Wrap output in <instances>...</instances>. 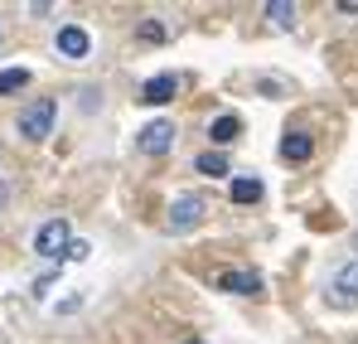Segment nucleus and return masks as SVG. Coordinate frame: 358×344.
<instances>
[{"mask_svg":"<svg viewBox=\"0 0 358 344\" xmlns=\"http://www.w3.org/2000/svg\"><path fill=\"white\" fill-rule=\"evenodd\" d=\"M54 121H59V102H54V97H39V102H29L24 112L15 116L20 136H29V141H44V136L54 131Z\"/></svg>","mask_w":358,"mask_h":344,"instance_id":"f257e3e1","label":"nucleus"},{"mask_svg":"<svg viewBox=\"0 0 358 344\" xmlns=\"http://www.w3.org/2000/svg\"><path fill=\"white\" fill-rule=\"evenodd\" d=\"M68 242H73V233H68V223H63V219H49L44 228L34 233V252H39V257H49V262H63Z\"/></svg>","mask_w":358,"mask_h":344,"instance_id":"f03ea898","label":"nucleus"},{"mask_svg":"<svg viewBox=\"0 0 358 344\" xmlns=\"http://www.w3.org/2000/svg\"><path fill=\"white\" fill-rule=\"evenodd\" d=\"M203 223V199L199 194H179L175 204H170V214H165V228L170 233H189Z\"/></svg>","mask_w":358,"mask_h":344,"instance_id":"7ed1b4c3","label":"nucleus"},{"mask_svg":"<svg viewBox=\"0 0 358 344\" xmlns=\"http://www.w3.org/2000/svg\"><path fill=\"white\" fill-rule=\"evenodd\" d=\"M136 146H141L145 156H165V151L175 146V121H150V126L136 136Z\"/></svg>","mask_w":358,"mask_h":344,"instance_id":"20e7f679","label":"nucleus"},{"mask_svg":"<svg viewBox=\"0 0 358 344\" xmlns=\"http://www.w3.org/2000/svg\"><path fill=\"white\" fill-rule=\"evenodd\" d=\"M54 49H59L63 58H73V63H78V58H87L92 39H87V29H83V25H63L59 39H54Z\"/></svg>","mask_w":358,"mask_h":344,"instance_id":"39448f33","label":"nucleus"},{"mask_svg":"<svg viewBox=\"0 0 358 344\" xmlns=\"http://www.w3.org/2000/svg\"><path fill=\"white\" fill-rule=\"evenodd\" d=\"M175 92H179V78L175 73H160V78H150L141 88V102L145 107H165V102H175Z\"/></svg>","mask_w":358,"mask_h":344,"instance_id":"423d86ee","label":"nucleus"},{"mask_svg":"<svg viewBox=\"0 0 358 344\" xmlns=\"http://www.w3.org/2000/svg\"><path fill=\"white\" fill-rule=\"evenodd\" d=\"M218 291H233V296H262V272H223Z\"/></svg>","mask_w":358,"mask_h":344,"instance_id":"0eeeda50","label":"nucleus"},{"mask_svg":"<svg viewBox=\"0 0 358 344\" xmlns=\"http://www.w3.org/2000/svg\"><path fill=\"white\" fill-rule=\"evenodd\" d=\"M315 156V141L305 136V131H291L286 141H281V160H291V165H300V160H310Z\"/></svg>","mask_w":358,"mask_h":344,"instance_id":"6e6552de","label":"nucleus"},{"mask_svg":"<svg viewBox=\"0 0 358 344\" xmlns=\"http://www.w3.org/2000/svg\"><path fill=\"white\" fill-rule=\"evenodd\" d=\"M228 194H233V204H257L262 199V179H252V174H242L228 184Z\"/></svg>","mask_w":358,"mask_h":344,"instance_id":"1a4fd4ad","label":"nucleus"},{"mask_svg":"<svg viewBox=\"0 0 358 344\" xmlns=\"http://www.w3.org/2000/svg\"><path fill=\"white\" fill-rule=\"evenodd\" d=\"M266 20H271L276 29H296V5H291V0H271V5H266Z\"/></svg>","mask_w":358,"mask_h":344,"instance_id":"9d476101","label":"nucleus"},{"mask_svg":"<svg viewBox=\"0 0 358 344\" xmlns=\"http://www.w3.org/2000/svg\"><path fill=\"white\" fill-rule=\"evenodd\" d=\"M334 291L358 301V262H349V267H339V272H334Z\"/></svg>","mask_w":358,"mask_h":344,"instance_id":"9b49d317","label":"nucleus"},{"mask_svg":"<svg viewBox=\"0 0 358 344\" xmlns=\"http://www.w3.org/2000/svg\"><path fill=\"white\" fill-rule=\"evenodd\" d=\"M238 131H242V121H238V116H218V121L208 126V136H213L218 146H228V141H233Z\"/></svg>","mask_w":358,"mask_h":344,"instance_id":"f8f14e48","label":"nucleus"},{"mask_svg":"<svg viewBox=\"0 0 358 344\" xmlns=\"http://www.w3.org/2000/svg\"><path fill=\"white\" fill-rule=\"evenodd\" d=\"M20 88H29V73H24V68H5V73H0V97H5V92H20Z\"/></svg>","mask_w":358,"mask_h":344,"instance_id":"ddd939ff","label":"nucleus"},{"mask_svg":"<svg viewBox=\"0 0 358 344\" xmlns=\"http://www.w3.org/2000/svg\"><path fill=\"white\" fill-rule=\"evenodd\" d=\"M194 165H199V170H203V174H228V160H223L218 151H203V156H199Z\"/></svg>","mask_w":358,"mask_h":344,"instance_id":"4468645a","label":"nucleus"},{"mask_svg":"<svg viewBox=\"0 0 358 344\" xmlns=\"http://www.w3.org/2000/svg\"><path fill=\"white\" fill-rule=\"evenodd\" d=\"M141 39H145V44H150V39L160 44V39H165V25H141Z\"/></svg>","mask_w":358,"mask_h":344,"instance_id":"2eb2a0df","label":"nucleus"},{"mask_svg":"<svg viewBox=\"0 0 358 344\" xmlns=\"http://www.w3.org/2000/svg\"><path fill=\"white\" fill-rule=\"evenodd\" d=\"M63 257H68V262H83V257H87V242H68V252H63Z\"/></svg>","mask_w":358,"mask_h":344,"instance_id":"dca6fc26","label":"nucleus"},{"mask_svg":"<svg viewBox=\"0 0 358 344\" xmlns=\"http://www.w3.org/2000/svg\"><path fill=\"white\" fill-rule=\"evenodd\" d=\"M5 199H10V184H5V179H0V209H5Z\"/></svg>","mask_w":358,"mask_h":344,"instance_id":"f3484780","label":"nucleus"},{"mask_svg":"<svg viewBox=\"0 0 358 344\" xmlns=\"http://www.w3.org/2000/svg\"><path fill=\"white\" fill-rule=\"evenodd\" d=\"M184 344H203V340H184Z\"/></svg>","mask_w":358,"mask_h":344,"instance_id":"a211bd4d","label":"nucleus"},{"mask_svg":"<svg viewBox=\"0 0 358 344\" xmlns=\"http://www.w3.org/2000/svg\"><path fill=\"white\" fill-rule=\"evenodd\" d=\"M354 247H358V233H354Z\"/></svg>","mask_w":358,"mask_h":344,"instance_id":"6ab92c4d","label":"nucleus"},{"mask_svg":"<svg viewBox=\"0 0 358 344\" xmlns=\"http://www.w3.org/2000/svg\"><path fill=\"white\" fill-rule=\"evenodd\" d=\"M0 44H5V34H0Z\"/></svg>","mask_w":358,"mask_h":344,"instance_id":"aec40b11","label":"nucleus"}]
</instances>
